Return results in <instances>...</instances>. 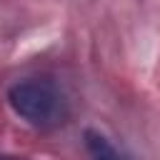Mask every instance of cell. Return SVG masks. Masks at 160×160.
<instances>
[{
    "mask_svg": "<svg viewBox=\"0 0 160 160\" xmlns=\"http://www.w3.org/2000/svg\"><path fill=\"white\" fill-rule=\"evenodd\" d=\"M0 160H22V158H15V155H0Z\"/></svg>",
    "mask_w": 160,
    "mask_h": 160,
    "instance_id": "cell-3",
    "label": "cell"
},
{
    "mask_svg": "<svg viewBox=\"0 0 160 160\" xmlns=\"http://www.w3.org/2000/svg\"><path fill=\"white\" fill-rule=\"evenodd\" d=\"M85 148L92 160H130L120 148L112 145V140L98 130H85Z\"/></svg>",
    "mask_w": 160,
    "mask_h": 160,
    "instance_id": "cell-2",
    "label": "cell"
},
{
    "mask_svg": "<svg viewBox=\"0 0 160 160\" xmlns=\"http://www.w3.org/2000/svg\"><path fill=\"white\" fill-rule=\"evenodd\" d=\"M8 102L18 118L32 128L60 125L68 115V102L62 90L48 78H25L10 85Z\"/></svg>",
    "mask_w": 160,
    "mask_h": 160,
    "instance_id": "cell-1",
    "label": "cell"
}]
</instances>
